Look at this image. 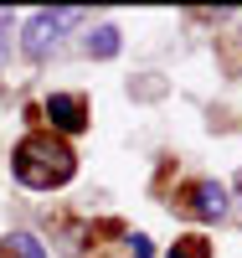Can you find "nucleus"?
Segmentation results:
<instances>
[{
  "label": "nucleus",
  "instance_id": "nucleus-1",
  "mask_svg": "<svg viewBox=\"0 0 242 258\" xmlns=\"http://www.w3.org/2000/svg\"><path fill=\"white\" fill-rule=\"evenodd\" d=\"M16 181L21 186H31V191H52V186H67L72 181V170H77V155L67 145H62L57 135H26L16 145Z\"/></svg>",
  "mask_w": 242,
  "mask_h": 258
},
{
  "label": "nucleus",
  "instance_id": "nucleus-2",
  "mask_svg": "<svg viewBox=\"0 0 242 258\" xmlns=\"http://www.w3.org/2000/svg\"><path fill=\"white\" fill-rule=\"evenodd\" d=\"M72 21H83V11H31L26 16V31H21V52H26L31 62H47Z\"/></svg>",
  "mask_w": 242,
  "mask_h": 258
},
{
  "label": "nucleus",
  "instance_id": "nucleus-3",
  "mask_svg": "<svg viewBox=\"0 0 242 258\" xmlns=\"http://www.w3.org/2000/svg\"><path fill=\"white\" fill-rule=\"evenodd\" d=\"M186 207H191V217H222L227 212V186L222 181H196L191 191H186Z\"/></svg>",
  "mask_w": 242,
  "mask_h": 258
},
{
  "label": "nucleus",
  "instance_id": "nucleus-4",
  "mask_svg": "<svg viewBox=\"0 0 242 258\" xmlns=\"http://www.w3.org/2000/svg\"><path fill=\"white\" fill-rule=\"evenodd\" d=\"M47 119H52L57 129H67V135H77V129L88 124V103H83L77 93H52V98H47Z\"/></svg>",
  "mask_w": 242,
  "mask_h": 258
},
{
  "label": "nucleus",
  "instance_id": "nucleus-5",
  "mask_svg": "<svg viewBox=\"0 0 242 258\" xmlns=\"http://www.w3.org/2000/svg\"><path fill=\"white\" fill-rule=\"evenodd\" d=\"M0 258H47V248H41L31 232H11V238L0 243Z\"/></svg>",
  "mask_w": 242,
  "mask_h": 258
},
{
  "label": "nucleus",
  "instance_id": "nucleus-6",
  "mask_svg": "<svg viewBox=\"0 0 242 258\" xmlns=\"http://www.w3.org/2000/svg\"><path fill=\"white\" fill-rule=\"evenodd\" d=\"M114 52H119V31L114 26H98L88 36V57H114Z\"/></svg>",
  "mask_w": 242,
  "mask_h": 258
},
{
  "label": "nucleus",
  "instance_id": "nucleus-7",
  "mask_svg": "<svg viewBox=\"0 0 242 258\" xmlns=\"http://www.w3.org/2000/svg\"><path fill=\"white\" fill-rule=\"evenodd\" d=\"M170 258H211V248H206V238H181L170 248Z\"/></svg>",
  "mask_w": 242,
  "mask_h": 258
},
{
  "label": "nucleus",
  "instance_id": "nucleus-8",
  "mask_svg": "<svg viewBox=\"0 0 242 258\" xmlns=\"http://www.w3.org/2000/svg\"><path fill=\"white\" fill-rule=\"evenodd\" d=\"M134 258H155L149 253V238H134Z\"/></svg>",
  "mask_w": 242,
  "mask_h": 258
},
{
  "label": "nucleus",
  "instance_id": "nucleus-9",
  "mask_svg": "<svg viewBox=\"0 0 242 258\" xmlns=\"http://www.w3.org/2000/svg\"><path fill=\"white\" fill-rule=\"evenodd\" d=\"M237 186H242V181H237Z\"/></svg>",
  "mask_w": 242,
  "mask_h": 258
}]
</instances>
